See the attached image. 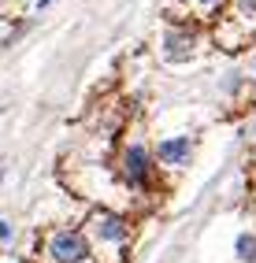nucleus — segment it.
Masks as SVG:
<instances>
[{
  "instance_id": "8",
  "label": "nucleus",
  "mask_w": 256,
  "mask_h": 263,
  "mask_svg": "<svg viewBox=\"0 0 256 263\" xmlns=\"http://www.w3.org/2000/svg\"><path fill=\"white\" fill-rule=\"evenodd\" d=\"M193 4H197V8H208V11H212V8H219V4H223V0H193Z\"/></svg>"
},
{
  "instance_id": "4",
  "label": "nucleus",
  "mask_w": 256,
  "mask_h": 263,
  "mask_svg": "<svg viewBox=\"0 0 256 263\" xmlns=\"http://www.w3.org/2000/svg\"><path fill=\"white\" fill-rule=\"evenodd\" d=\"M156 156H160L163 167H186L190 156H193V141L190 137H167V141H160Z\"/></svg>"
},
{
  "instance_id": "3",
  "label": "nucleus",
  "mask_w": 256,
  "mask_h": 263,
  "mask_svg": "<svg viewBox=\"0 0 256 263\" xmlns=\"http://www.w3.org/2000/svg\"><path fill=\"white\" fill-rule=\"evenodd\" d=\"M89 237H100L108 245H123L126 241V222L119 215H108V212H97L89 219Z\"/></svg>"
},
{
  "instance_id": "2",
  "label": "nucleus",
  "mask_w": 256,
  "mask_h": 263,
  "mask_svg": "<svg viewBox=\"0 0 256 263\" xmlns=\"http://www.w3.org/2000/svg\"><path fill=\"white\" fill-rule=\"evenodd\" d=\"M149 174H152L149 148H145V145H130L126 156H123V178H126L134 189H141V185L149 182Z\"/></svg>"
},
{
  "instance_id": "5",
  "label": "nucleus",
  "mask_w": 256,
  "mask_h": 263,
  "mask_svg": "<svg viewBox=\"0 0 256 263\" xmlns=\"http://www.w3.org/2000/svg\"><path fill=\"white\" fill-rule=\"evenodd\" d=\"M163 52H167V60H186V56H193V45H197V30H167V37H163Z\"/></svg>"
},
{
  "instance_id": "9",
  "label": "nucleus",
  "mask_w": 256,
  "mask_h": 263,
  "mask_svg": "<svg viewBox=\"0 0 256 263\" xmlns=\"http://www.w3.org/2000/svg\"><path fill=\"white\" fill-rule=\"evenodd\" d=\"M48 4H52V0H38V8H48Z\"/></svg>"
},
{
  "instance_id": "7",
  "label": "nucleus",
  "mask_w": 256,
  "mask_h": 263,
  "mask_svg": "<svg viewBox=\"0 0 256 263\" xmlns=\"http://www.w3.org/2000/svg\"><path fill=\"white\" fill-rule=\"evenodd\" d=\"M234 19L245 26H256V0H234Z\"/></svg>"
},
{
  "instance_id": "1",
  "label": "nucleus",
  "mask_w": 256,
  "mask_h": 263,
  "mask_svg": "<svg viewBox=\"0 0 256 263\" xmlns=\"http://www.w3.org/2000/svg\"><path fill=\"white\" fill-rule=\"evenodd\" d=\"M45 256L48 263H82L89 259V237L78 230H56L45 241Z\"/></svg>"
},
{
  "instance_id": "6",
  "label": "nucleus",
  "mask_w": 256,
  "mask_h": 263,
  "mask_svg": "<svg viewBox=\"0 0 256 263\" xmlns=\"http://www.w3.org/2000/svg\"><path fill=\"white\" fill-rule=\"evenodd\" d=\"M234 252H237L242 263H256V234H242L237 245H234Z\"/></svg>"
}]
</instances>
